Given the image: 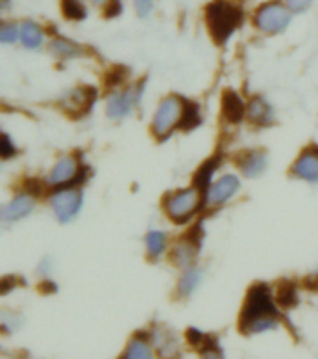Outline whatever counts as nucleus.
<instances>
[{
    "label": "nucleus",
    "instance_id": "obj_1",
    "mask_svg": "<svg viewBox=\"0 0 318 359\" xmlns=\"http://www.w3.org/2000/svg\"><path fill=\"white\" fill-rule=\"evenodd\" d=\"M240 327L246 333H263L277 327V311L266 285H255L249 290L248 300L242 309Z\"/></svg>",
    "mask_w": 318,
    "mask_h": 359
},
{
    "label": "nucleus",
    "instance_id": "obj_2",
    "mask_svg": "<svg viewBox=\"0 0 318 359\" xmlns=\"http://www.w3.org/2000/svg\"><path fill=\"white\" fill-rule=\"evenodd\" d=\"M240 21H242L240 10L227 0H216L207 8V27L216 43H226L233 32L240 27Z\"/></svg>",
    "mask_w": 318,
    "mask_h": 359
},
{
    "label": "nucleus",
    "instance_id": "obj_3",
    "mask_svg": "<svg viewBox=\"0 0 318 359\" xmlns=\"http://www.w3.org/2000/svg\"><path fill=\"white\" fill-rule=\"evenodd\" d=\"M200 207L201 192L198 187L184 188V190H179V192H173L164 199L166 215L170 216L175 224H184V222H188L190 218L200 210Z\"/></svg>",
    "mask_w": 318,
    "mask_h": 359
},
{
    "label": "nucleus",
    "instance_id": "obj_4",
    "mask_svg": "<svg viewBox=\"0 0 318 359\" xmlns=\"http://www.w3.org/2000/svg\"><path fill=\"white\" fill-rule=\"evenodd\" d=\"M292 21V10L286 4L281 2H268L263 4L255 13V27L259 28L261 32L274 36L286 30V27Z\"/></svg>",
    "mask_w": 318,
    "mask_h": 359
},
{
    "label": "nucleus",
    "instance_id": "obj_5",
    "mask_svg": "<svg viewBox=\"0 0 318 359\" xmlns=\"http://www.w3.org/2000/svg\"><path fill=\"white\" fill-rule=\"evenodd\" d=\"M183 112L184 104L179 97H166L158 104L155 118H153V133H155V136L166 138L172 130L177 129L179 125H181V119H183Z\"/></svg>",
    "mask_w": 318,
    "mask_h": 359
},
{
    "label": "nucleus",
    "instance_id": "obj_6",
    "mask_svg": "<svg viewBox=\"0 0 318 359\" xmlns=\"http://www.w3.org/2000/svg\"><path fill=\"white\" fill-rule=\"evenodd\" d=\"M82 198L81 190L76 188H64V190H58L54 194L53 199H50V207L54 210V216L58 218L62 224H67L69 220H73L82 209Z\"/></svg>",
    "mask_w": 318,
    "mask_h": 359
},
{
    "label": "nucleus",
    "instance_id": "obj_7",
    "mask_svg": "<svg viewBox=\"0 0 318 359\" xmlns=\"http://www.w3.org/2000/svg\"><path fill=\"white\" fill-rule=\"evenodd\" d=\"M141 93H144V84L127 88V90L123 91H116V93L110 95V99H108V118L123 119L125 116H129V114L136 108V104L140 102Z\"/></svg>",
    "mask_w": 318,
    "mask_h": 359
},
{
    "label": "nucleus",
    "instance_id": "obj_8",
    "mask_svg": "<svg viewBox=\"0 0 318 359\" xmlns=\"http://www.w3.org/2000/svg\"><path fill=\"white\" fill-rule=\"evenodd\" d=\"M238 190H240V181H238V177H235V175H226V177H221L220 181L214 182V184L207 190V205H211V207H220V205L227 203Z\"/></svg>",
    "mask_w": 318,
    "mask_h": 359
},
{
    "label": "nucleus",
    "instance_id": "obj_9",
    "mask_svg": "<svg viewBox=\"0 0 318 359\" xmlns=\"http://www.w3.org/2000/svg\"><path fill=\"white\" fill-rule=\"evenodd\" d=\"M93 99H95L93 88H75L62 97V107L73 116H82L92 108Z\"/></svg>",
    "mask_w": 318,
    "mask_h": 359
},
{
    "label": "nucleus",
    "instance_id": "obj_10",
    "mask_svg": "<svg viewBox=\"0 0 318 359\" xmlns=\"http://www.w3.org/2000/svg\"><path fill=\"white\" fill-rule=\"evenodd\" d=\"M78 172H81V164H78L75 156H64L50 170L49 184H53V187H65V184L75 181V177H78Z\"/></svg>",
    "mask_w": 318,
    "mask_h": 359
},
{
    "label": "nucleus",
    "instance_id": "obj_11",
    "mask_svg": "<svg viewBox=\"0 0 318 359\" xmlns=\"http://www.w3.org/2000/svg\"><path fill=\"white\" fill-rule=\"evenodd\" d=\"M292 175L307 182H318V147H309L298 156L292 166Z\"/></svg>",
    "mask_w": 318,
    "mask_h": 359
},
{
    "label": "nucleus",
    "instance_id": "obj_12",
    "mask_svg": "<svg viewBox=\"0 0 318 359\" xmlns=\"http://www.w3.org/2000/svg\"><path fill=\"white\" fill-rule=\"evenodd\" d=\"M34 207H36V199L30 196V194H21V196H15L11 199L10 203L6 205L4 210H2V220L4 222H19L22 218H27L34 212Z\"/></svg>",
    "mask_w": 318,
    "mask_h": 359
},
{
    "label": "nucleus",
    "instance_id": "obj_13",
    "mask_svg": "<svg viewBox=\"0 0 318 359\" xmlns=\"http://www.w3.org/2000/svg\"><path fill=\"white\" fill-rule=\"evenodd\" d=\"M246 112L248 110H246L242 97L235 93V91H226V95L221 99V114H223V118L229 123H240Z\"/></svg>",
    "mask_w": 318,
    "mask_h": 359
},
{
    "label": "nucleus",
    "instance_id": "obj_14",
    "mask_svg": "<svg viewBox=\"0 0 318 359\" xmlns=\"http://www.w3.org/2000/svg\"><path fill=\"white\" fill-rule=\"evenodd\" d=\"M248 116L251 123L266 127V125L274 123V108L270 107L263 97H254L248 104Z\"/></svg>",
    "mask_w": 318,
    "mask_h": 359
},
{
    "label": "nucleus",
    "instance_id": "obj_15",
    "mask_svg": "<svg viewBox=\"0 0 318 359\" xmlns=\"http://www.w3.org/2000/svg\"><path fill=\"white\" fill-rule=\"evenodd\" d=\"M238 164H240V170H242V173L246 177L255 179L265 172L266 155L263 151H249V153H246V155L238 161Z\"/></svg>",
    "mask_w": 318,
    "mask_h": 359
},
{
    "label": "nucleus",
    "instance_id": "obj_16",
    "mask_svg": "<svg viewBox=\"0 0 318 359\" xmlns=\"http://www.w3.org/2000/svg\"><path fill=\"white\" fill-rule=\"evenodd\" d=\"M21 39L27 48H39L43 45V28L34 21H25L21 25Z\"/></svg>",
    "mask_w": 318,
    "mask_h": 359
},
{
    "label": "nucleus",
    "instance_id": "obj_17",
    "mask_svg": "<svg viewBox=\"0 0 318 359\" xmlns=\"http://www.w3.org/2000/svg\"><path fill=\"white\" fill-rule=\"evenodd\" d=\"M195 252H198V248L194 246V242L184 241L173 248L172 257H173V261L179 264V266H190V264L194 263Z\"/></svg>",
    "mask_w": 318,
    "mask_h": 359
},
{
    "label": "nucleus",
    "instance_id": "obj_18",
    "mask_svg": "<svg viewBox=\"0 0 318 359\" xmlns=\"http://www.w3.org/2000/svg\"><path fill=\"white\" fill-rule=\"evenodd\" d=\"M50 53L56 56V58H75V56H81L82 50L81 47L69 39H54L53 43H50Z\"/></svg>",
    "mask_w": 318,
    "mask_h": 359
},
{
    "label": "nucleus",
    "instance_id": "obj_19",
    "mask_svg": "<svg viewBox=\"0 0 318 359\" xmlns=\"http://www.w3.org/2000/svg\"><path fill=\"white\" fill-rule=\"evenodd\" d=\"M201 281V272L194 266H190L186 272L183 273V278L179 281V294L181 296H190L198 289V285Z\"/></svg>",
    "mask_w": 318,
    "mask_h": 359
},
{
    "label": "nucleus",
    "instance_id": "obj_20",
    "mask_svg": "<svg viewBox=\"0 0 318 359\" xmlns=\"http://www.w3.org/2000/svg\"><path fill=\"white\" fill-rule=\"evenodd\" d=\"M146 246L149 257L158 259L164 253V250H166V235L162 231H151L146 236Z\"/></svg>",
    "mask_w": 318,
    "mask_h": 359
},
{
    "label": "nucleus",
    "instance_id": "obj_21",
    "mask_svg": "<svg viewBox=\"0 0 318 359\" xmlns=\"http://www.w3.org/2000/svg\"><path fill=\"white\" fill-rule=\"evenodd\" d=\"M153 355L151 344L144 341V339H132L125 350V358H136V359H147Z\"/></svg>",
    "mask_w": 318,
    "mask_h": 359
},
{
    "label": "nucleus",
    "instance_id": "obj_22",
    "mask_svg": "<svg viewBox=\"0 0 318 359\" xmlns=\"http://www.w3.org/2000/svg\"><path fill=\"white\" fill-rule=\"evenodd\" d=\"M201 121V116H200V108L195 102H186L184 104V112H183V119H181V129L188 130V129H194L198 127Z\"/></svg>",
    "mask_w": 318,
    "mask_h": 359
},
{
    "label": "nucleus",
    "instance_id": "obj_23",
    "mask_svg": "<svg viewBox=\"0 0 318 359\" xmlns=\"http://www.w3.org/2000/svg\"><path fill=\"white\" fill-rule=\"evenodd\" d=\"M214 170H216V161L205 162L203 168L198 172V175H195V187L200 188V190H205V188L209 187V182H211Z\"/></svg>",
    "mask_w": 318,
    "mask_h": 359
},
{
    "label": "nucleus",
    "instance_id": "obj_24",
    "mask_svg": "<svg viewBox=\"0 0 318 359\" xmlns=\"http://www.w3.org/2000/svg\"><path fill=\"white\" fill-rule=\"evenodd\" d=\"M64 13L69 19H84L86 17V6L82 0H64Z\"/></svg>",
    "mask_w": 318,
    "mask_h": 359
},
{
    "label": "nucleus",
    "instance_id": "obj_25",
    "mask_svg": "<svg viewBox=\"0 0 318 359\" xmlns=\"http://www.w3.org/2000/svg\"><path fill=\"white\" fill-rule=\"evenodd\" d=\"M21 38V28L15 22H2L0 27V41L2 43H15Z\"/></svg>",
    "mask_w": 318,
    "mask_h": 359
},
{
    "label": "nucleus",
    "instance_id": "obj_26",
    "mask_svg": "<svg viewBox=\"0 0 318 359\" xmlns=\"http://www.w3.org/2000/svg\"><path fill=\"white\" fill-rule=\"evenodd\" d=\"M277 300L283 307H292L298 304V292L294 289V285L285 283L279 289V294H277Z\"/></svg>",
    "mask_w": 318,
    "mask_h": 359
},
{
    "label": "nucleus",
    "instance_id": "obj_27",
    "mask_svg": "<svg viewBox=\"0 0 318 359\" xmlns=\"http://www.w3.org/2000/svg\"><path fill=\"white\" fill-rule=\"evenodd\" d=\"M134 8L136 13L141 17V19H146L153 13L155 10V0H134Z\"/></svg>",
    "mask_w": 318,
    "mask_h": 359
},
{
    "label": "nucleus",
    "instance_id": "obj_28",
    "mask_svg": "<svg viewBox=\"0 0 318 359\" xmlns=\"http://www.w3.org/2000/svg\"><path fill=\"white\" fill-rule=\"evenodd\" d=\"M15 145L11 144L10 136H2V147H0V155H2V158H10V156L15 155Z\"/></svg>",
    "mask_w": 318,
    "mask_h": 359
},
{
    "label": "nucleus",
    "instance_id": "obj_29",
    "mask_svg": "<svg viewBox=\"0 0 318 359\" xmlns=\"http://www.w3.org/2000/svg\"><path fill=\"white\" fill-rule=\"evenodd\" d=\"M313 4V0H286V6L296 13H303L309 10V6Z\"/></svg>",
    "mask_w": 318,
    "mask_h": 359
},
{
    "label": "nucleus",
    "instance_id": "obj_30",
    "mask_svg": "<svg viewBox=\"0 0 318 359\" xmlns=\"http://www.w3.org/2000/svg\"><path fill=\"white\" fill-rule=\"evenodd\" d=\"M90 2H92L93 6H97V8H106L112 0H90Z\"/></svg>",
    "mask_w": 318,
    "mask_h": 359
}]
</instances>
